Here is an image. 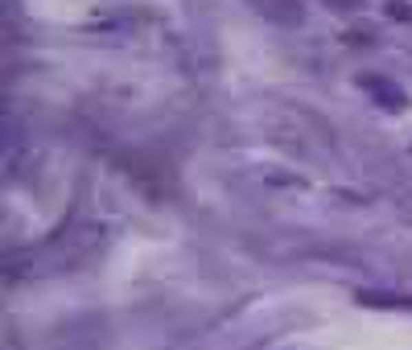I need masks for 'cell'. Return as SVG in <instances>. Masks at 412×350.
<instances>
[{
    "label": "cell",
    "instance_id": "1",
    "mask_svg": "<svg viewBox=\"0 0 412 350\" xmlns=\"http://www.w3.org/2000/svg\"><path fill=\"white\" fill-rule=\"evenodd\" d=\"M256 8H260L264 17L281 21V25H301V17H305L297 0H256Z\"/></svg>",
    "mask_w": 412,
    "mask_h": 350
},
{
    "label": "cell",
    "instance_id": "2",
    "mask_svg": "<svg viewBox=\"0 0 412 350\" xmlns=\"http://www.w3.org/2000/svg\"><path fill=\"white\" fill-rule=\"evenodd\" d=\"M334 8H359V0H330Z\"/></svg>",
    "mask_w": 412,
    "mask_h": 350
}]
</instances>
